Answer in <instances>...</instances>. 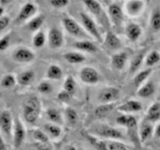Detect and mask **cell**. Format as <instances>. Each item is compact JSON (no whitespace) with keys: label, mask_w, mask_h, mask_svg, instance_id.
Listing matches in <instances>:
<instances>
[{"label":"cell","mask_w":160,"mask_h":150,"mask_svg":"<svg viewBox=\"0 0 160 150\" xmlns=\"http://www.w3.org/2000/svg\"><path fill=\"white\" fill-rule=\"evenodd\" d=\"M83 136L96 150H131L123 141L101 138L89 132H84Z\"/></svg>","instance_id":"cell-1"},{"label":"cell","mask_w":160,"mask_h":150,"mask_svg":"<svg viewBox=\"0 0 160 150\" xmlns=\"http://www.w3.org/2000/svg\"><path fill=\"white\" fill-rule=\"evenodd\" d=\"M23 117L25 121L34 124L38 120L42 112V102L36 95H29L23 102Z\"/></svg>","instance_id":"cell-2"},{"label":"cell","mask_w":160,"mask_h":150,"mask_svg":"<svg viewBox=\"0 0 160 150\" xmlns=\"http://www.w3.org/2000/svg\"><path fill=\"white\" fill-rule=\"evenodd\" d=\"M91 134L105 139L123 141L126 138L123 133L120 129L108 124H99L95 127Z\"/></svg>","instance_id":"cell-3"},{"label":"cell","mask_w":160,"mask_h":150,"mask_svg":"<svg viewBox=\"0 0 160 150\" xmlns=\"http://www.w3.org/2000/svg\"><path fill=\"white\" fill-rule=\"evenodd\" d=\"M13 125L14 119L10 111L8 109L2 110L0 112V131L7 141L12 142Z\"/></svg>","instance_id":"cell-4"},{"label":"cell","mask_w":160,"mask_h":150,"mask_svg":"<svg viewBox=\"0 0 160 150\" xmlns=\"http://www.w3.org/2000/svg\"><path fill=\"white\" fill-rule=\"evenodd\" d=\"M80 17H81V23H82L84 29L88 34L92 38L95 39V40L101 42L102 41V37L100 33L99 29H98V26H97L95 20L90 17L86 12H81L80 13Z\"/></svg>","instance_id":"cell-5"},{"label":"cell","mask_w":160,"mask_h":150,"mask_svg":"<svg viewBox=\"0 0 160 150\" xmlns=\"http://www.w3.org/2000/svg\"><path fill=\"white\" fill-rule=\"evenodd\" d=\"M120 91L114 86H108L102 88L97 95V98L102 104L115 103L120 98Z\"/></svg>","instance_id":"cell-6"},{"label":"cell","mask_w":160,"mask_h":150,"mask_svg":"<svg viewBox=\"0 0 160 150\" xmlns=\"http://www.w3.org/2000/svg\"><path fill=\"white\" fill-rule=\"evenodd\" d=\"M26 138V128L23 121L19 117L14 119L12 130V145L15 148H20Z\"/></svg>","instance_id":"cell-7"},{"label":"cell","mask_w":160,"mask_h":150,"mask_svg":"<svg viewBox=\"0 0 160 150\" xmlns=\"http://www.w3.org/2000/svg\"><path fill=\"white\" fill-rule=\"evenodd\" d=\"M79 78L84 84L93 85L99 82L101 80V75L95 67L86 66L80 70Z\"/></svg>","instance_id":"cell-8"},{"label":"cell","mask_w":160,"mask_h":150,"mask_svg":"<svg viewBox=\"0 0 160 150\" xmlns=\"http://www.w3.org/2000/svg\"><path fill=\"white\" fill-rule=\"evenodd\" d=\"M12 58L14 61L20 63H29L35 59V53L28 47H18L12 53Z\"/></svg>","instance_id":"cell-9"},{"label":"cell","mask_w":160,"mask_h":150,"mask_svg":"<svg viewBox=\"0 0 160 150\" xmlns=\"http://www.w3.org/2000/svg\"><path fill=\"white\" fill-rule=\"evenodd\" d=\"M62 25L66 31L73 37L80 38V37H85L86 33L84 29H83L81 25L72 17L69 16H66L62 20Z\"/></svg>","instance_id":"cell-10"},{"label":"cell","mask_w":160,"mask_h":150,"mask_svg":"<svg viewBox=\"0 0 160 150\" xmlns=\"http://www.w3.org/2000/svg\"><path fill=\"white\" fill-rule=\"evenodd\" d=\"M47 42L48 46L52 49H58L61 48L64 44V35L62 31L56 27H52L49 29L47 35Z\"/></svg>","instance_id":"cell-11"},{"label":"cell","mask_w":160,"mask_h":150,"mask_svg":"<svg viewBox=\"0 0 160 150\" xmlns=\"http://www.w3.org/2000/svg\"><path fill=\"white\" fill-rule=\"evenodd\" d=\"M108 16L111 23L115 27H120L124 19V12L118 4L112 3L108 8Z\"/></svg>","instance_id":"cell-12"},{"label":"cell","mask_w":160,"mask_h":150,"mask_svg":"<svg viewBox=\"0 0 160 150\" xmlns=\"http://www.w3.org/2000/svg\"><path fill=\"white\" fill-rule=\"evenodd\" d=\"M37 12L38 6H36V4L31 2H26L22 6L20 12H19L18 15L17 17V21L19 22V23L28 21L31 18L35 17Z\"/></svg>","instance_id":"cell-13"},{"label":"cell","mask_w":160,"mask_h":150,"mask_svg":"<svg viewBox=\"0 0 160 150\" xmlns=\"http://www.w3.org/2000/svg\"><path fill=\"white\" fill-rule=\"evenodd\" d=\"M144 0H128L125 3L124 11L129 17H138L145 9Z\"/></svg>","instance_id":"cell-14"},{"label":"cell","mask_w":160,"mask_h":150,"mask_svg":"<svg viewBox=\"0 0 160 150\" xmlns=\"http://www.w3.org/2000/svg\"><path fill=\"white\" fill-rule=\"evenodd\" d=\"M143 109V105L140 101L136 99H130L117 106V110L121 113L131 114L138 112Z\"/></svg>","instance_id":"cell-15"},{"label":"cell","mask_w":160,"mask_h":150,"mask_svg":"<svg viewBox=\"0 0 160 150\" xmlns=\"http://www.w3.org/2000/svg\"><path fill=\"white\" fill-rule=\"evenodd\" d=\"M154 135V128L151 122L145 120L138 126V138L140 144H144Z\"/></svg>","instance_id":"cell-16"},{"label":"cell","mask_w":160,"mask_h":150,"mask_svg":"<svg viewBox=\"0 0 160 150\" xmlns=\"http://www.w3.org/2000/svg\"><path fill=\"white\" fill-rule=\"evenodd\" d=\"M125 34L128 40L131 42H135L140 38L142 34V28L136 23H131L126 27Z\"/></svg>","instance_id":"cell-17"},{"label":"cell","mask_w":160,"mask_h":150,"mask_svg":"<svg viewBox=\"0 0 160 150\" xmlns=\"http://www.w3.org/2000/svg\"><path fill=\"white\" fill-rule=\"evenodd\" d=\"M128 61V54L126 52H119L115 53L111 58V63L113 68L117 70H122Z\"/></svg>","instance_id":"cell-18"},{"label":"cell","mask_w":160,"mask_h":150,"mask_svg":"<svg viewBox=\"0 0 160 150\" xmlns=\"http://www.w3.org/2000/svg\"><path fill=\"white\" fill-rule=\"evenodd\" d=\"M73 46L80 51L85 52L94 53L98 51V47L92 41L82 39V40L77 41L74 42Z\"/></svg>","instance_id":"cell-19"},{"label":"cell","mask_w":160,"mask_h":150,"mask_svg":"<svg viewBox=\"0 0 160 150\" xmlns=\"http://www.w3.org/2000/svg\"><path fill=\"white\" fill-rule=\"evenodd\" d=\"M155 92H156V85L154 82L152 81H148L138 88L137 94L141 98H147L152 96Z\"/></svg>","instance_id":"cell-20"},{"label":"cell","mask_w":160,"mask_h":150,"mask_svg":"<svg viewBox=\"0 0 160 150\" xmlns=\"http://www.w3.org/2000/svg\"><path fill=\"white\" fill-rule=\"evenodd\" d=\"M43 130L48 134L49 138L58 139L62 134V128L59 124L50 123V122L44 125Z\"/></svg>","instance_id":"cell-21"},{"label":"cell","mask_w":160,"mask_h":150,"mask_svg":"<svg viewBox=\"0 0 160 150\" xmlns=\"http://www.w3.org/2000/svg\"><path fill=\"white\" fill-rule=\"evenodd\" d=\"M105 45L110 49H118L121 47V41L120 38L112 31H108L105 37Z\"/></svg>","instance_id":"cell-22"},{"label":"cell","mask_w":160,"mask_h":150,"mask_svg":"<svg viewBox=\"0 0 160 150\" xmlns=\"http://www.w3.org/2000/svg\"><path fill=\"white\" fill-rule=\"evenodd\" d=\"M17 83L21 86L30 85L35 79V73L32 70L22 71L17 76Z\"/></svg>","instance_id":"cell-23"},{"label":"cell","mask_w":160,"mask_h":150,"mask_svg":"<svg viewBox=\"0 0 160 150\" xmlns=\"http://www.w3.org/2000/svg\"><path fill=\"white\" fill-rule=\"evenodd\" d=\"M62 56H63V59L70 64H80L86 60V56L79 52H67L64 53Z\"/></svg>","instance_id":"cell-24"},{"label":"cell","mask_w":160,"mask_h":150,"mask_svg":"<svg viewBox=\"0 0 160 150\" xmlns=\"http://www.w3.org/2000/svg\"><path fill=\"white\" fill-rule=\"evenodd\" d=\"M83 2L91 13L97 17H102L103 14V9L99 2L97 0H83Z\"/></svg>","instance_id":"cell-25"},{"label":"cell","mask_w":160,"mask_h":150,"mask_svg":"<svg viewBox=\"0 0 160 150\" xmlns=\"http://www.w3.org/2000/svg\"><path fill=\"white\" fill-rule=\"evenodd\" d=\"M160 118V102H155L149 107L146 112L145 120L152 122H156Z\"/></svg>","instance_id":"cell-26"},{"label":"cell","mask_w":160,"mask_h":150,"mask_svg":"<svg viewBox=\"0 0 160 150\" xmlns=\"http://www.w3.org/2000/svg\"><path fill=\"white\" fill-rule=\"evenodd\" d=\"M45 117L50 123L61 124L63 121V117L59 109L56 108H48L45 111Z\"/></svg>","instance_id":"cell-27"},{"label":"cell","mask_w":160,"mask_h":150,"mask_svg":"<svg viewBox=\"0 0 160 150\" xmlns=\"http://www.w3.org/2000/svg\"><path fill=\"white\" fill-rule=\"evenodd\" d=\"M152 73V68L147 67L144 70H141L138 73L135 74L134 78V84L136 88H138L140 86H142L144 83L146 82L147 79L150 77V75Z\"/></svg>","instance_id":"cell-28"},{"label":"cell","mask_w":160,"mask_h":150,"mask_svg":"<svg viewBox=\"0 0 160 150\" xmlns=\"http://www.w3.org/2000/svg\"><path fill=\"white\" fill-rule=\"evenodd\" d=\"M62 70L57 64H51L46 70V78L51 81H59L62 78Z\"/></svg>","instance_id":"cell-29"},{"label":"cell","mask_w":160,"mask_h":150,"mask_svg":"<svg viewBox=\"0 0 160 150\" xmlns=\"http://www.w3.org/2000/svg\"><path fill=\"white\" fill-rule=\"evenodd\" d=\"M44 22H45V17L43 15H41V14L36 15L35 17L28 20L27 23V28L32 32H37L40 31L42 25L44 24Z\"/></svg>","instance_id":"cell-30"},{"label":"cell","mask_w":160,"mask_h":150,"mask_svg":"<svg viewBox=\"0 0 160 150\" xmlns=\"http://www.w3.org/2000/svg\"><path fill=\"white\" fill-rule=\"evenodd\" d=\"M115 109V103H106L97 106L95 109V115L98 118H104L107 117Z\"/></svg>","instance_id":"cell-31"},{"label":"cell","mask_w":160,"mask_h":150,"mask_svg":"<svg viewBox=\"0 0 160 150\" xmlns=\"http://www.w3.org/2000/svg\"><path fill=\"white\" fill-rule=\"evenodd\" d=\"M150 27L154 32L160 31V8L156 7L153 9L150 17Z\"/></svg>","instance_id":"cell-32"},{"label":"cell","mask_w":160,"mask_h":150,"mask_svg":"<svg viewBox=\"0 0 160 150\" xmlns=\"http://www.w3.org/2000/svg\"><path fill=\"white\" fill-rule=\"evenodd\" d=\"M17 83V78L13 73H6L0 80V86L3 88H12L15 87Z\"/></svg>","instance_id":"cell-33"},{"label":"cell","mask_w":160,"mask_h":150,"mask_svg":"<svg viewBox=\"0 0 160 150\" xmlns=\"http://www.w3.org/2000/svg\"><path fill=\"white\" fill-rule=\"evenodd\" d=\"M145 55L144 52H139L138 54L135 55L131 59V64H130V73H134L138 70V69L142 67L143 62H145Z\"/></svg>","instance_id":"cell-34"},{"label":"cell","mask_w":160,"mask_h":150,"mask_svg":"<svg viewBox=\"0 0 160 150\" xmlns=\"http://www.w3.org/2000/svg\"><path fill=\"white\" fill-rule=\"evenodd\" d=\"M160 62V53L157 50H152L145 58V63L147 67H152Z\"/></svg>","instance_id":"cell-35"},{"label":"cell","mask_w":160,"mask_h":150,"mask_svg":"<svg viewBox=\"0 0 160 150\" xmlns=\"http://www.w3.org/2000/svg\"><path fill=\"white\" fill-rule=\"evenodd\" d=\"M47 42V37L45 35V32L42 31H38L34 33L32 38V44L34 48H41L45 45V42Z\"/></svg>","instance_id":"cell-36"},{"label":"cell","mask_w":160,"mask_h":150,"mask_svg":"<svg viewBox=\"0 0 160 150\" xmlns=\"http://www.w3.org/2000/svg\"><path fill=\"white\" fill-rule=\"evenodd\" d=\"M64 119L69 124H76L78 120V115L76 109L70 106H67L64 110Z\"/></svg>","instance_id":"cell-37"},{"label":"cell","mask_w":160,"mask_h":150,"mask_svg":"<svg viewBox=\"0 0 160 150\" xmlns=\"http://www.w3.org/2000/svg\"><path fill=\"white\" fill-rule=\"evenodd\" d=\"M33 138L37 143L42 144H49V137L48 134L45 132L44 130L42 129H34L32 133Z\"/></svg>","instance_id":"cell-38"},{"label":"cell","mask_w":160,"mask_h":150,"mask_svg":"<svg viewBox=\"0 0 160 150\" xmlns=\"http://www.w3.org/2000/svg\"><path fill=\"white\" fill-rule=\"evenodd\" d=\"M63 87L62 89L64 91H66L67 92L70 93V95H73V94L75 93V91H76V87L77 84L76 81H75L74 78H73V76L71 75H69L66 78V79L64 80L63 82Z\"/></svg>","instance_id":"cell-39"},{"label":"cell","mask_w":160,"mask_h":150,"mask_svg":"<svg viewBox=\"0 0 160 150\" xmlns=\"http://www.w3.org/2000/svg\"><path fill=\"white\" fill-rule=\"evenodd\" d=\"M37 90L42 95H49L52 92L53 87L48 81H42L37 86Z\"/></svg>","instance_id":"cell-40"},{"label":"cell","mask_w":160,"mask_h":150,"mask_svg":"<svg viewBox=\"0 0 160 150\" xmlns=\"http://www.w3.org/2000/svg\"><path fill=\"white\" fill-rule=\"evenodd\" d=\"M11 36L9 34H6L0 38V52L6 51L10 45Z\"/></svg>","instance_id":"cell-41"},{"label":"cell","mask_w":160,"mask_h":150,"mask_svg":"<svg viewBox=\"0 0 160 150\" xmlns=\"http://www.w3.org/2000/svg\"><path fill=\"white\" fill-rule=\"evenodd\" d=\"M50 5L56 9H61L67 6L70 3V0H49Z\"/></svg>","instance_id":"cell-42"},{"label":"cell","mask_w":160,"mask_h":150,"mask_svg":"<svg viewBox=\"0 0 160 150\" xmlns=\"http://www.w3.org/2000/svg\"><path fill=\"white\" fill-rule=\"evenodd\" d=\"M11 18L7 15H3L0 17V32L6 29L10 23Z\"/></svg>","instance_id":"cell-43"},{"label":"cell","mask_w":160,"mask_h":150,"mask_svg":"<svg viewBox=\"0 0 160 150\" xmlns=\"http://www.w3.org/2000/svg\"><path fill=\"white\" fill-rule=\"evenodd\" d=\"M72 96H73V95H70V93L67 92L66 91H64L63 89H62V91H60V92H59V94L57 95L58 99L61 102H68L69 100L71 98Z\"/></svg>","instance_id":"cell-44"},{"label":"cell","mask_w":160,"mask_h":150,"mask_svg":"<svg viewBox=\"0 0 160 150\" xmlns=\"http://www.w3.org/2000/svg\"><path fill=\"white\" fill-rule=\"evenodd\" d=\"M34 145H35V148L37 150H52L49 144H42L35 142Z\"/></svg>","instance_id":"cell-45"},{"label":"cell","mask_w":160,"mask_h":150,"mask_svg":"<svg viewBox=\"0 0 160 150\" xmlns=\"http://www.w3.org/2000/svg\"><path fill=\"white\" fill-rule=\"evenodd\" d=\"M0 150H6V139L1 131H0Z\"/></svg>","instance_id":"cell-46"},{"label":"cell","mask_w":160,"mask_h":150,"mask_svg":"<svg viewBox=\"0 0 160 150\" xmlns=\"http://www.w3.org/2000/svg\"><path fill=\"white\" fill-rule=\"evenodd\" d=\"M154 136L157 138H160V123H157L154 128Z\"/></svg>","instance_id":"cell-47"},{"label":"cell","mask_w":160,"mask_h":150,"mask_svg":"<svg viewBox=\"0 0 160 150\" xmlns=\"http://www.w3.org/2000/svg\"><path fill=\"white\" fill-rule=\"evenodd\" d=\"M12 1H13V0H0V6H6V5L12 2Z\"/></svg>","instance_id":"cell-48"},{"label":"cell","mask_w":160,"mask_h":150,"mask_svg":"<svg viewBox=\"0 0 160 150\" xmlns=\"http://www.w3.org/2000/svg\"><path fill=\"white\" fill-rule=\"evenodd\" d=\"M66 150H78L74 145H68L66 147Z\"/></svg>","instance_id":"cell-49"},{"label":"cell","mask_w":160,"mask_h":150,"mask_svg":"<svg viewBox=\"0 0 160 150\" xmlns=\"http://www.w3.org/2000/svg\"><path fill=\"white\" fill-rule=\"evenodd\" d=\"M3 13H4V8H3V6H0V17H2Z\"/></svg>","instance_id":"cell-50"},{"label":"cell","mask_w":160,"mask_h":150,"mask_svg":"<svg viewBox=\"0 0 160 150\" xmlns=\"http://www.w3.org/2000/svg\"><path fill=\"white\" fill-rule=\"evenodd\" d=\"M78 150H84V149H83L82 148H78Z\"/></svg>","instance_id":"cell-51"}]
</instances>
